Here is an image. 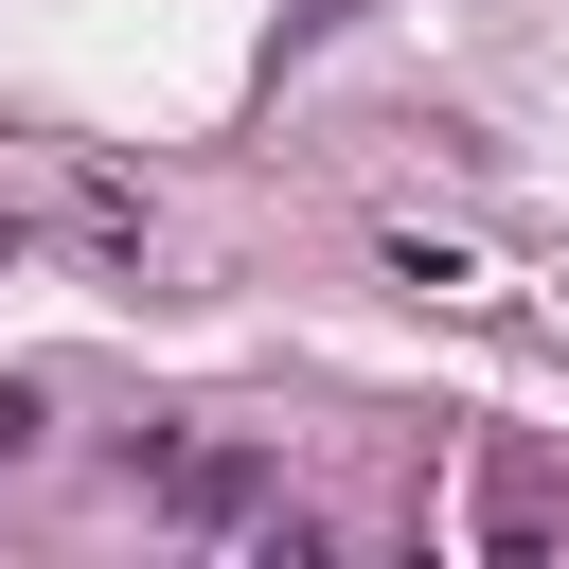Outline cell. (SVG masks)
<instances>
[{
    "mask_svg": "<svg viewBox=\"0 0 569 569\" xmlns=\"http://www.w3.org/2000/svg\"><path fill=\"white\" fill-rule=\"evenodd\" d=\"M0 445H18V409H0Z\"/></svg>",
    "mask_w": 569,
    "mask_h": 569,
    "instance_id": "6da1fadb",
    "label": "cell"
}]
</instances>
